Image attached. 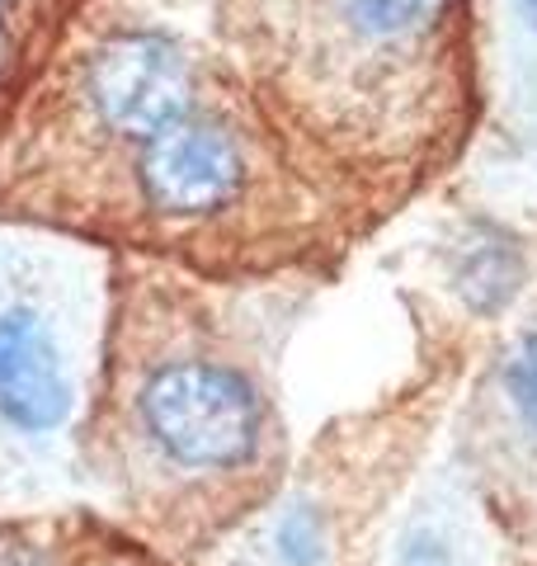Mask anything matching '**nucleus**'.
Segmentation results:
<instances>
[{"label": "nucleus", "instance_id": "nucleus-8", "mask_svg": "<svg viewBox=\"0 0 537 566\" xmlns=\"http://www.w3.org/2000/svg\"><path fill=\"white\" fill-rule=\"evenodd\" d=\"M33 6H39V0H0V91H6L10 76L20 71V52H24Z\"/></svg>", "mask_w": 537, "mask_h": 566}, {"label": "nucleus", "instance_id": "nucleus-6", "mask_svg": "<svg viewBox=\"0 0 537 566\" xmlns=\"http://www.w3.org/2000/svg\"><path fill=\"white\" fill-rule=\"evenodd\" d=\"M457 283L476 312L505 307L518 289V255L509 251V241H476L457 264Z\"/></svg>", "mask_w": 537, "mask_h": 566}, {"label": "nucleus", "instance_id": "nucleus-7", "mask_svg": "<svg viewBox=\"0 0 537 566\" xmlns=\"http://www.w3.org/2000/svg\"><path fill=\"white\" fill-rule=\"evenodd\" d=\"M505 392L514 401L518 420L537 434V335H524L505 364Z\"/></svg>", "mask_w": 537, "mask_h": 566}, {"label": "nucleus", "instance_id": "nucleus-5", "mask_svg": "<svg viewBox=\"0 0 537 566\" xmlns=\"http://www.w3.org/2000/svg\"><path fill=\"white\" fill-rule=\"evenodd\" d=\"M71 387L43 316L29 307L0 312V420L24 434H48L66 420Z\"/></svg>", "mask_w": 537, "mask_h": 566}, {"label": "nucleus", "instance_id": "nucleus-3", "mask_svg": "<svg viewBox=\"0 0 537 566\" xmlns=\"http://www.w3.org/2000/svg\"><path fill=\"white\" fill-rule=\"evenodd\" d=\"M76 95L99 133L123 142H151L193 109V76L170 39L118 33L85 57Z\"/></svg>", "mask_w": 537, "mask_h": 566}, {"label": "nucleus", "instance_id": "nucleus-11", "mask_svg": "<svg viewBox=\"0 0 537 566\" xmlns=\"http://www.w3.org/2000/svg\"><path fill=\"white\" fill-rule=\"evenodd\" d=\"M518 6H524V10L533 14V24H537V0H518Z\"/></svg>", "mask_w": 537, "mask_h": 566}, {"label": "nucleus", "instance_id": "nucleus-9", "mask_svg": "<svg viewBox=\"0 0 537 566\" xmlns=\"http://www.w3.org/2000/svg\"><path fill=\"white\" fill-rule=\"evenodd\" d=\"M278 543H283V557H288V562H312V557H316L320 534H316V524H312L307 510H293V515L283 520Z\"/></svg>", "mask_w": 537, "mask_h": 566}, {"label": "nucleus", "instance_id": "nucleus-2", "mask_svg": "<svg viewBox=\"0 0 537 566\" xmlns=\"http://www.w3.org/2000/svg\"><path fill=\"white\" fill-rule=\"evenodd\" d=\"M133 434L166 476H236L255 468L268 439V411L245 368L189 349L156 359L137 378Z\"/></svg>", "mask_w": 537, "mask_h": 566}, {"label": "nucleus", "instance_id": "nucleus-1", "mask_svg": "<svg viewBox=\"0 0 537 566\" xmlns=\"http://www.w3.org/2000/svg\"><path fill=\"white\" fill-rule=\"evenodd\" d=\"M457 0H241V43L278 71L335 142L397 137L429 114Z\"/></svg>", "mask_w": 537, "mask_h": 566}, {"label": "nucleus", "instance_id": "nucleus-10", "mask_svg": "<svg viewBox=\"0 0 537 566\" xmlns=\"http://www.w3.org/2000/svg\"><path fill=\"white\" fill-rule=\"evenodd\" d=\"M401 562L406 566H448V547L439 543V538H410L406 543V553H401Z\"/></svg>", "mask_w": 537, "mask_h": 566}, {"label": "nucleus", "instance_id": "nucleus-4", "mask_svg": "<svg viewBox=\"0 0 537 566\" xmlns=\"http://www.w3.org/2000/svg\"><path fill=\"white\" fill-rule=\"evenodd\" d=\"M245 147L218 118H179L166 133L141 142L137 189L141 208L166 222H199L241 199Z\"/></svg>", "mask_w": 537, "mask_h": 566}]
</instances>
